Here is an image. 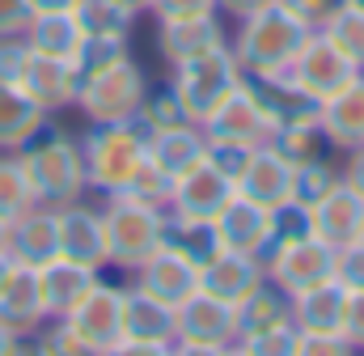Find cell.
<instances>
[{"label":"cell","mask_w":364,"mask_h":356,"mask_svg":"<svg viewBox=\"0 0 364 356\" xmlns=\"http://www.w3.org/2000/svg\"><path fill=\"white\" fill-rule=\"evenodd\" d=\"M17 157H21V170L30 178L38 204L60 208V204H73V199H81V195L90 191V182H85V162H81V140L68 136L60 123H51V115H47L43 127L17 149Z\"/></svg>","instance_id":"6da1fadb"},{"label":"cell","mask_w":364,"mask_h":356,"mask_svg":"<svg viewBox=\"0 0 364 356\" xmlns=\"http://www.w3.org/2000/svg\"><path fill=\"white\" fill-rule=\"evenodd\" d=\"M305 34H309V26L301 17H292L284 4H267L255 17L237 21V34L229 47L242 64V77H272V73H288Z\"/></svg>","instance_id":"7a4b0ae2"},{"label":"cell","mask_w":364,"mask_h":356,"mask_svg":"<svg viewBox=\"0 0 364 356\" xmlns=\"http://www.w3.org/2000/svg\"><path fill=\"white\" fill-rule=\"evenodd\" d=\"M149 157V136L127 119V123H90L81 136V162L85 182L97 195H119L132 174Z\"/></svg>","instance_id":"3957f363"},{"label":"cell","mask_w":364,"mask_h":356,"mask_svg":"<svg viewBox=\"0 0 364 356\" xmlns=\"http://www.w3.org/2000/svg\"><path fill=\"white\" fill-rule=\"evenodd\" d=\"M102 225H106V263L136 271L161 246L166 208H149V204H136L127 195H106Z\"/></svg>","instance_id":"277c9868"},{"label":"cell","mask_w":364,"mask_h":356,"mask_svg":"<svg viewBox=\"0 0 364 356\" xmlns=\"http://www.w3.org/2000/svg\"><path fill=\"white\" fill-rule=\"evenodd\" d=\"M233 344H237V305L199 288L174 310V352L225 356L233 352Z\"/></svg>","instance_id":"5b68a950"},{"label":"cell","mask_w":364,"mask_h":356,"mask_svg":"<svg viewBox=\"0 0 364 356\" xmlns=\"http://www.w3.org/2000/svg\"><path fill=\"white\" fill-rule=\"evenodd\" d=\"M170 81L178 89L186 119H191V123H203L233 89L242 85V64H237L233 47L225 43V47H212V51H203V56L178 64Z\"/></svg>","instance_id":"8992f818"},{"label":"cell","mask_w":364,"mask_h":356,"mask_svg":"<svg viewBox=\"0 0 364 356\" xmlns=\"http://www.w3.org/2000/svg\"><path fill=\"white\" fill-rule=\"evenodd\" d=\"M144 89H149L144 68L127 56V60H119L110 68H97L90 77H81V85H77V110L90 123H127L136 115Z\"/></svg>","instance_id":"52a82bcc"},{"label":"cell","mask_w":364,"mask_h":356,"mask_svg":"<svg viewBox=\"0 0 364 356\" xmlns=\"http://www.w3.org/2000/svg\"><path fill=\"white\" fill-rule=\"evenodd\" d=\"M64 323L77 335L85 356H114L119 340H123V288L97 280L90 293L64 314Z\"/></svg>","instance_id":"ba28073f"},{"label":"cell","mask_w":364,"mask_h":356,"mask_svg":"<svg viewBox=\"0 0 364 356\" xmlns=\"http://www.w3.org/2000/svg\"><path fill=\"white\" fill-rule=\"evenodd\" d=\"M174 352V310L144 288H123V340L114 356H166Z\"/></svg>","instance_id":"9c48e42d"},{"label":"cell","mask_w":364,"mask_h":356,"mask_svg":"<svg viewBox=\"0 0 364 356\" xmlns=\"http://www.w3.org/2000/svg\"><path fill=\"white\" fill-rule=\"evenodd\" d=\"M288 77L305 89L309 98L326 102L331 93H339L348 81H356L360 68H356V64H352V60H348V56L322 34V30H309L305 43H301V51H296L292 64H288Z\"/></svg>","instance_id":"30bf717a"},{"label":"cell","mask_w":364,"mask_h":356,"mask_svg":"<svg viewBox=\"0 0 364 356\" xmlns=\"http://www.w3.org/2000/svg\"><path fill=\"white\" fill-rule=\"evenodd\" d=\"M263 263H267V280L279 284L288 297H296V293L335 276V246L322 242L318 234H305V238H292V242L275 246Z\"/></svg>","instance_id":"8fae6325"},{"label":"cell","mask_w":364,"mask_h":356,"mask_svg":"<svg viewBox=\"0 0 364 356\" xmlns=\"http://www.w3.org/2000/svg\"><path fill=\"white\" fill-rule=\"evenodd\" d=\"M203 136L212 140V145H242V149H259V145H267L275 132V123L267 119V110L255 102V93L246 89V77H242V85L233 89L203 123Z\"/></svg>","instance_id":"7c38bea8"},{"label":"cell","mask_w":364,"mask_h":356,"mask_svg":"<svg viewBox=\"0 0 364 356\" xmlns=\"http://www.w3.org/2000/svg\"><path fill=\"white\" fill-rule=\"evenodd\" d=\"M237 195L233 178H225L208 157L199 166H191L186 174L174 178V191H170V208L166 212H178V216H195V221H216V212Z\"/></svg>","instance_id":"4fadbf2b"},{"label":"cell","mask_w":364,"mask_h":356,"mask_svg":"<svg viewBox=\"0 0 364 356\" xmlns=\"http://www.w3.org/2000/svg\"><path fill=\"white\" fill-rule=\"evenodd\" d=\"M216 238H220V251H237V255H255L263 259L267 246H272V208L246 199V195H233L220 212H216Z\"/></svg>","instance_id":"5bb4252c"},{"label":"cell","mask_w":364,"mask_h":356,"mask_svg":"<svg viewBox=\"0 0 364 356\" xmlns=\"http://www.w3.org/2000/svg\"><path fill=\"white\" fill-rule=\"evenodd\" d=\"M55 229H60V255L77 259L85 267H106V225H102V208H93L85 199L60 204L55 208Z\"/></svg>","instance_id":"9a60e30c"},{"label":"cell","mask_w":364,"mask_h":356,"mask_svg":"<svg viewBox=\"0 0 364 356\" xmlns=\"http://www.w3.org/2000/svg\"><path fill=\"white\" fill-rule=\"evenodd\" d=\"M229 34L220 26L216 13H195V17H161L157 21V51L170 68H178L186 60L212 51V47H225Z\"/></svg>","instance_id":"2e32d148"},{"label":"cell","mask_w":364,"mask_h":356,"mask_svg":"<svg viewBox=\"0 0 364 356\" xmlns=\"http://www.w3.org/2000/svg\"><path fill=\"white\" fill-rule=\"evenodd\" d=\"M132 284L144 288L149 297L166 301L170 310H178L191 293H199V267L191 259H182L178 251H170V246H157L144 263L132 271Z\"/></svg>","instance_id":"e0dca14e"},{"label":"cell","mask_w":364,"mask_h":356,"mask_svg":"<svg viewBox=\"0 0 364 356\" xmlns=\"http://www.w3.org/2000/svg\"><path fill=\"white\" fill-rule=\"evenodd\" d=\"M26 89L47 115L55 110H68L77 106V85H81V73L73 60H55V56H43V51H30L26 56V68H21V81Z\"/></svg>","instance_id":"ac0fdd59"},{"label":"cell","mask_w":364,"mask_h":356,"mask_svg":"<svg viewBox=\"0 0 364 356\" xmlns=\"http://www.w3.org/2000/svg\"><path fill=\"white\" fill-rule=\"evenodd\" d=\"M0 323L13 335H34L47 323V305H43V288H38V267L13 263L4 284H0Z\"/></svg>","instance_id":"d6986e66"},{"label":"cell","mask_w":364,"mask_h":356,"mask_svg":"<svg viewBox=\"0 0 364 356\" xmlns=\"http://www.w3.org/2000/svg\"><path fill=\"white\" fill-rule=\"evenodd\" d=\"M267 280V263L255 259V255H237V251H220L212 263L199 267V288L237 305L242 297H250L259 284Z\"/></svg>","instance_id":"ffe728a7"},{"label":"cell","mask_w":364,"mask_h":356,"mask_svg":"<svg viewBox=\"0 0 364 356\" xmlns=\"http://www.w3.org/2000/svg\"><path fill=\"white\" fill-rule=\"evenodd\" d=\"M318 123L331 140V149L339 153H352L364 145V73L356 81L331 93L326 102H318Z\"/></svg>","instance_id":"44dd1931"},{"label":"cell","mask_w":364,"mask_h":356,"mask_svg":"<svg viewBox=\"0 0 364 356\" xmlns=\"http://www.w3.org/2000/svg\"><path fill=\"white\" fill-rule=\"evenodd\" d=\"M9 255H13V263L26 267H43L60 255V229H55V208L51 204H34L13 221Z\"/></svg>","instance_id":"7402d4cb"},{"label":"cell","mask_w":364,"mask_h":356,"mask_svg":"<svg viewBox=\"0 0 364 356\" xmlns=\"http://www.w3.org/2000/svg\"><path fill=\"white\" fill-rule=\"evenodd\" d=\"M360 229H364V199L339 178V187H331L314 204V234L339 251L348 242H360Z\"/></svg>","instance_id":"603a6c76"},{"label":"cell","mask_w":364,"mask_h":356,"mask_svg":"<svg viewBox=\"0 0 364 356\" xmlns=\"http://www.w3.org/2000/svg\"><path fill=\"white\" fill-rule=\"evenodd\" d=\"M343 314H348V288L335 276L292 297V318L305 335H343Z\"/></svg>","instance_id":"cb8c5ba5"},{"label":"cell","mask_w":364,"mask_h":356,"mask_svg":"<svg viewBox=\"0 0 364 356\" xmlns=\"http://www.w3.org/2000/svg\"><path fill=\"white\" fill-rule=\"evenodd\" d=\"M237 195H246V199H255L263 208H279L284 199H292V166L272 145L250 149V162L237 178Z\"/></svg>","instance_id":"d4e9b609"},{"label":"cell","mask_w":364,"mask_h":356,"mask_svg":"<svg viewBox=\"0 0 364 356\" xmlns=\"http://www.w3.org/2000/svg\"><path fill=\"white\" fill-rule=\"evenodd\" d=\"M97 267H85L77 259H64L55 255L51 263L38 267V288H43V305H47V318H64L93 284H97Z\"/></svg>","instance_id":"484cf974"},{"label":"cell","mask_w":364,"mask_h":356,"mask_svg":"<svg viewBox=\"0 0 364 356\" xmlns=\"http://www.w3.org/2000/svg\"><path fill=\"white\" fill-rule=\"evenodd\" d=\"M246 89L255 93V102L267 110L275 127L284 123H301V119H318V98H309L288 73H272V77H246Z\"/></svg>","instance_id":"4316f807"},{"label":"cell","mask_w":364,"mask_h":356,"mask_svg":"<svg viewBox=\"0 0 364 356\" xmlns=\"http://www.w3.org/2000/svg\"><path fill=\"white\" fill-rule=\"evenodd\" d=\"M203 157H208V136H203L199 123H178V127H166V132L149 136V162L161 166L170 178L186 174Z\"/></svg>","instance_id":"83f0119b"},{"label":"cell","mask_w":364,"mask_h":356,"mask_svg":"<svg viewBox=\"0 0 364 356\" xmlns=\"http://www.w3.org/2000/svg\"><path fill=\"white\" fill-rule=\"evenodd\" d=\"M296 318H292V297L272 284V280H263L250 297H242L237 301V340L242 335H255V331H275V327H292ZM237 348V344H233Z\"/></svg>","instance_id":"f1b7e54d"},{"label":"cell","mask_w":364,"mask_h":356,"mask_svg":"<svg viewBox=\"0 0 364 356\" xmlns=\"http://www.w3.org/2000/svg\"><path fill=\"white\" fill-rule=\"evenodd\" d=\"M21 38L30 43V51L55 56V60H77V51L85 43V30H81L77 13H34Z\"/></svg>","instance_id":"f546056e"},{"label":"cell","mask_w":364,"mask_h":356,"mask_svg":"<svg viewBox=\"0 0 364 356\" xmlns=\"http://www.w3.org/2000/svg\"><path fill=\"white\" fill-rule=\"evenodd\" d=\"M43 119L47 110L21 85H0V153H17L43 127Z\"/></svg>","instance_id":"4dcf8cb0"},{"label":"cell","mask_w":364,"mask_h":356,"mask_svg":"<svg viewBox=\"0 0 364 356\" xmlns=\"http://www.w3.org/2000/svg\"><path fill=\"white\" fill-rule=\"evenodd\" d=\"M161 246L178 251L182 259H191L195 267L212 263V259L220 255L216 225H212V221H195V216H178V212H166V225H161Z\"/></svg>","instance_id":"1f68e13d"},{"label":"cell","mask_w":364,"mask_h":356,"mask_svg":"<svg viewBox=\"0 0 364 356\" xmlns=\"http://www.w3.org/2000/svg\"><path fill=\"white\" fill-rule=\"evenodd\" d=\"M267 145H272L288 166L322 162V157L331 153V140H326V132H322L318 119H301V123H284V127H275Z\"/></svg>","instance_id":"d6a6232c"},{"label":"cell","mask_w":364,"mask_h":356,"mask_svg":"<svg viewBox=\"0 0 364 356\" xmlns=\"http://www.w3.org/2000/svg\"><path fill=\"white\" fill-rule=\"evenodd\" d=\"M132 123H136L144 136L166 132V127H178V123H191V119H186V110H182V98H178V89H174V81L144 89V98H140V106H136Z\"/></svg>","instance_id":"836d02e7"},{"label":"cell","mask_w":364,"mask_h":356,"mask_svg":"<svg viewBox=\"0 0 364 356\" xmlns=\"http://www.w3.org/2000/svg\"><path fill=\"white\" fill-rule=\"evenodd\" d=\"M322 34L364 73V9L339 0V9H335V13L326 17V26H322Z\"/></svg>","instance_id":"e575fe53"},{"label":"cell","mask_w":364,"mask_h":356,"mask_svg":"<svg viewBox=\"0 0 364 356\" xmlns=\"http://www.w3.org/2000/svg\"><path fill=\"white\" fill-rule=\"evenodd\" d=\"M34 204H38V195H34L26 170H21V157L17 153H0V216L4 221H17Z\"/></svg>","instance_id":"d590c367"},{"label":"cell","mask_w":364,"mask_h":356,"mask_svg":"<svg viewBox=\"0 0 364 356\" xmlns=\"http://www.w3.org/2000/svg\"><path fill=\"white\" fill-rule=\"evenodd\" d=\"M73 13L85 34H127L132 38V26H136V13H127L119 0H77Z\"/></svg>","instance_id":"8d00e7d4"},{"label":"cell","mask_w":364,"mask_h":356,"mask_svg":"<svg viewBox=\"0 0 364 356\" xmlns=\"http://www.w3.org/2000/svg\"><path fill=\"white\" fill-rule=\"evenodd\" d=\"M132 56V38L127 34H85V43H81V51H77V73L81 77H90L97 68H110V64H119V60H127Z\"/></svg>","instance_id":"74e56055"},{"label":"cell","mask_w":364,"mask_h":356,"mask_svg":"<svg viewBox=\"0 0 364 356\" xmlns=\"http://www.w3.org/2000/svg\"><path fill=\"white\" fill-rule=\"evenodd\" d=\"M170 191H174V178L144 157V166L132 174V182H127L119 195H127V199H136V204H149V208H170Z\"/></svg>","instance_id":"f35d334b"},{"label":"cell","mask_w":364,"mask_h":356,"mask_svg":"<svg viewBox=\"0 0 364 356\" xmlns=\"http://www.w3.org/2000/svg\"><path fill=\"white\" fill-rule=\"evenodd\" d=\"M331 187H339V170L322 157V162H305V166H292V199L314 208Z\"/></svg>","instance_id":"ab89813d"},{"label":"cell","mask_w":364,"mask_h":356,"mask_svg":"<svg viewBox=\"0 0 364 356\" xmlns=\"http://www.w3.org/2000/svg\"><path fill=\"white\" fill-rule=\"evenodd\" d=\"M305 234H314V208H305L296 199H284L279 208H272V246H267V255H272L275 246L292 242V238H305Z\"/></svg>","instance_id":"60d3db41"},{"label":"cell","mask_w":364,"mask_h":356,"mask_svg":"<svg viewBox=\"0 0 364 356\" xmlns=\"http://www.w3.org/2000/svg\"><path fill=\"white\" fill-rule=\"evenodd\" d=\"M301 348V327H275V331H255V335H242L233 352H250V356H296Z\"/></svg>","instance_id":"b9f144b4"},{"label":"cell","mask_w":364,"mask_h":356,"mask_svg":"<svg viewBox=\"0 0 364 356\" xmlns=\"http://www.w3.org/2000/svg\"><path fill=\"white\" fill-rule=\"evenodd\" d=\"M335 280L348 293H364V242H348L335 251Z\"/></svg>","instance_id":"7bdbcfd3"},{"label":"cell","mask_w":364,"mask_h":356,"mask_svg":"<svg viewBox=\"0 0 364 356\" xmlns=\"http://www.w3.org/2000/svg\"><path fill=\"white\" fill-rule=\"evenodd\" d=\"M26 56H30V43H26L21 34L0 38V85H17V81H21Z\"/></svg>","instance_id":"ee69618b"},{"label":"cell","mask_w":364,"mask_h":356,"mask_svg":"<svg viewBox=\"0 0 364 356\" xmlns=\"http://www.w3.org/2000/svg\"><path fill=\"white\" fill-rule=\"evenodd\" d=\"M208 162L225 178H233V187H237V178H242L246 162H250V149H242V145H212L208 140Z\"/></svg>","instance_id":"f6af8a7d"},{"label":"cell","mask_w":364,"mask_h":356,"mask_svg":"<svg viewBox=\"0 0 364 356\" xmlns=\"http://www.w3.org/2000/svg\"><path fill=\"white\" fill-rule=\"evenodd\" d=\"M275 4H284L292 17H301L309 30H322V26H326V17L339 9V0H275Z\"/></svg>","instance_id":"bcb514c9"},{"label":"cell","mask_w":364,"mask_h":356,"mask_svg":"<svg viewBox=\"0 0 364 356\" xmlns=\"http://www.w3.org/2000/svg\"><path fill=\"white\" fill-rule=\"evenodd\" d=\"M34 9L30 0H0V38H13V34H26Z\"/></svg>","instance_id":"7dc6e473"},{"label":"cell","mask_w":364,"mask_h":356,"mask_svg":"<svg viewBox=\"0 0 364 356\" xmlns=\"http://www.w3.org/2000/svg\"><path fill=\"white\" fill-rule=\"evenodd\" d=\"M149 13L161 21V17H195V13H220L216 0H153Z\"/></svg>","instance_id":"c3c4849f"},{"label":"cell","mask_w":364,"mask_h":356,"mask_svg":"<svg viewBox=\"0 0 364 356\" xmlns=\"http://www.w3.org/2000/svg\"><path fill=\"white\" fill-rule=\"evenodd\" d=\"M339 352H356V348L348 344V335H305V331H301L296 356H339Z\"/></svg>","instance_id":"681fc988"},{"label":"cell","mask_w":364,"mask_h":356,"mask_svg":"<svg viewBox=\"0 0 364 356\" xmlns=\"http://www.w3.org/2000/svg\"><path fill=\"white\" fill-rule=\"evenodd\" d=\"M343 335L348 344L364 352V293H348V314H343Z\"/></svg>","instance_id":"f907efd6"},{"label":"cell","mask_w":364,"mask_h":356,"mask_svg":"<svg viewBox=\"0 0 364 356\" xmlns=\"http://www.w3.org/2000/svg\"><path fill=\"white\" fill-rule=\"evenodd\" d=\"M339 178H343V182H348V187H352V191H356V195L364 199V145L348 153V162H343Z\"/></svg>","instance_id":"816d5d0a"},{"label":"cell","mask_w":364,"mask_h":356,"mask_svg":"<svg viewBox=\"0 0 364 356\" xmlns=\"http://www.w3.org/2000/svg\"><path fill=\"white\" fill-rule=\"evenodd\" d=\"M267 4H275V0H216V9H220V13H229L233 21L255 17V13H259V9H267Z\"/></svg>","instance_id":"f5cc1de1"},{"label":"cell","mask_w":364,"mask_h":356,"mask_svg":"<svg viewBox=\"0 0 364 356\" xmlns=\"http://www.w3.org/2000/svg\"><path fill=\"white\" fill-rule=\"evenodd\" d=\"M30 9L34 13H73L77 0H30Z\"/></svg>","instance_id":"db71d44e"},{"label":"cell","mask_w":364,"mask_h":356,"mask_svg":"<svg viewBox=\"0 0 364 356\" xmlns=\"http://www.w3.org/2000/svg\"><path fill=\"white\" fill-rule=\"evenodd\" d=\"M13 352H21V335H13V331L0 323V356H13Z\"/></svg>","instance_id":"11a10c76"},{"label":"cell","mask_w":364,"mask_h":356,"mask_svg":"<svg viewBox=\"0 0 364 356\" xmlns=\"http://www.w3.org/2000/svg\"><path fill=\"white\" fill-rule=\"evenodd\" d=\"M119 4H123L127 13H136V17H140V13H149V4H153V0H119Z\"/></svg>","instance_id":"9f6ffc18"},{"label":"cell","mask_w":364,"mask_h":356,"mask_svg":"<svg viewBox=\"0 0 364 356\" xmlns=\"http://www.w3.org/2000/svg\"><path fill=\"white\" fill-rule=\"evenodd\" d=\"M9 229H13V221L0 216V251H9Z\"/></svg>","instance_id":"6f0895ef"},{"label":"cell","mask_w":364,"mask_h":356,"mask_svg":"<svg viewBox=\"0 0 364 356\" xmlns=\"http://www.w3.org/2000/svg\"><path fill=\"white\" fill-rule=\"evenodd\" d=\"M9 267H13V255H9V251H0V284H4V276H9Z\"/></svg>","instance_id":"680465c9"},{"label":"cell","mask_w":364,"mask_h":356,"mask_svg":"<svg viewBox=\"0 0 364 356\" xmlns=\"http://www.w3.org/2000/svg\"><path fill=\"white\" fill-rule=\"evenodd\" d=\"M343 4H356V9H364V0H343Z\"/></svg>","instance_id":"91938a15"},{"label":"cell","mask_w":364,"mask_h":356,"mask_svg":"<svg viewBox=\"0 0 364 356\" xmlns=\"http://www.w3.org/2000/svg\"><path fill=\"white\" fill-rule=\"evenodd\" d=\"M360 242H364V229H360Z\"/></svg>","instance_id":"94428289"}]
</instances>
